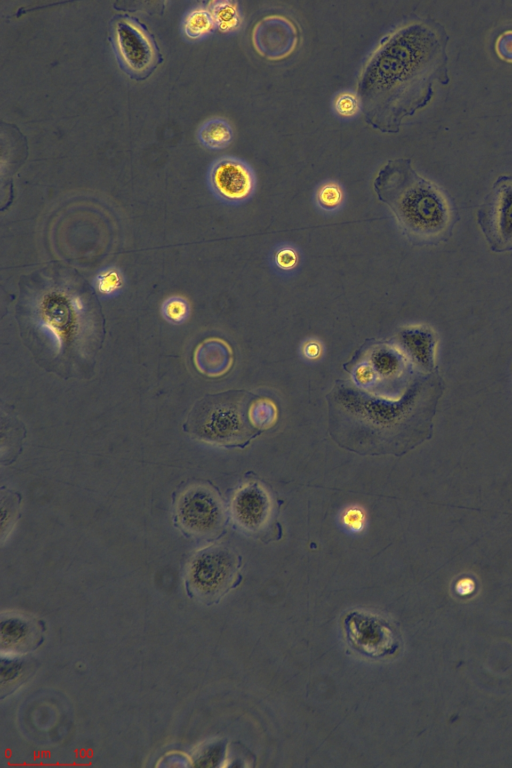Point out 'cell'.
I'll use <instances>...</instances> for the list:
<instances>
[{
    "label": "cell",
    "instance_id": "obj_24",
    "mask_svg": "<svg viewBox=\"0 0 512 768\" xmlns=\"http://www.w3.org/2000/svg\"><path fill=\"white\" fill-rule=\"evenodd\" d=\"M341 524L349 532L358 533L365 527L364 511L358 506H350L341 514Z\"/></svg>",
    "mask_w": 512,
    "mask_h": 768
},
{
    "label": "cell",
    "instance_id": "obj_3",
    "mask_svg": "<svg viewBox=\"0 0 512 768\" xmlns=\"http://www.w3.org/2000/svg\"><path fill=\"white\" fill-rule=\"evenodd\" d=\"M88 295L66 282H50L33 293L27 318L55 359H84L98 341V317Z\"/></svg>",
    "mask_w": 512,
    "mask_h": 768
},
{
    "label": "cell",
    "instance_id": "obj_8",
    "mask_svg": "<svg viewBox=\"0 0 512 768\" xmlns=\"http://www.w3.org/2000/svg\"><path fill=\"white\" fill-rule=\"evenodd\" d=\"M177 518L186 531L196 536L215 534L223 525L224 510L216 494L206 487L188 489L177 504Z\"/></svg>",
    "mask_w": 512,
    "mask_h": 768
},
{
    "label": "cell",
    "instance_id": "obj_13",
    "mask_svg": "<svg viewBox=\"0 0 512 768\" xmlns=\"http://www.w3.org/2000/svg\"><path fill=\"white\" fill-rule=\"evenodd\" d=\"M195 362L198 369L209 376L226 373L233 362V353L229 344L220 338H208L195 350Z\"/></svg>",
    "mask_w": 512,
    "mask_h": 768
},
{
    "label": "cell",
    "instance_id": "obj_18",
    "mask_svg": "<svg viewBox=\"0 0 512 768\" xmlns=\"http://www.w3.org/2000/svg\"><path fill=\"white\" fill-rule=\"evenodd\" d=\"M93 287L103 298L118 296L124 288V277L120 269L114 266L100 270L93 279Z\"/></svg>",
    "mask_w": 512,
    "mask_h": 768
},
{
    "label": "cell",
    "instance_id": "obj_1",
    "mask_svg": "<svg viewBox=\"0 0 512 768\" xmlns=\"http://www.w3.org/2000/svg\"><path fill=\"white\" fill-rule=\"evenodd\" d=\"M448 42L445 28L433 20L411 22L382 39L358 85L369 125L398 132L403 119L431 102L434 84L450 81Z\"/></svg>",
    "mask_w": 512,
    "mask_h": 768
},
{
    "label": "cell",
    "instance_id": "obj_12",
    "mask_svg": "<svg viewBox=\"0 0 512 768\" xmlns=\"http://www.w3.org/2000/svg\"><path fill=\"white\" fill-rule=\"evenodd\" d=\"M272 509L269 492L256 481L241 486L231 502L234 521L240 528L251 533L259 532L268 525Z\"/></svg>",
    "mask_w": 512,
    "mask_h": 768
},
{
    "label": "cell",
    "instance_id": "obj_6",
    "mask_svg": "<svg viewBox=\"0 0 512 768\" xmlns=\"http://www.w3.org/2000/svg\"><path fill=\"white\" fill-rule=\"evenodd\" d=\"M342 626L349 645L365 657L383 659L400 649L397 629L381 616L353 610L344 616Z\"/></svg>",
    "mask_w": 512,
    "mask_h": 768
},
{
    "label": "cell",
    "instance_id": "obj_14",
    "mask_svg": "<svg viewBox=\"0 0 512 768\" xmlns=\"http://www.w3.org/2000/svg\"><path fill=\"white\" fill-rule=\"evenodd\" d=\"M36 626L26 617L3 616L1 619V647L8 654L29 649L37 639Z\"/></svg>",
    "mask_w": 512,
    "mask_h": 768
},
{
    "label": "cell",
    "instance_id": "obj_25",
    "mask_svg": "<svg viewBox=\"0 0 512 768\" xmlns=\"http://www.w3.org/2000/svg\"><path fill=\"white\" fill-rule=\"evenodd\" d=\"M222 748L219 744H213L203 748L194 758L195 766H215L221 758Z\"/></svg>",
    "mask_w": 512,
    "mask_h": 768
},
{
    "label": "cell",
    "instance_id": "obj_5",
    "mask_svg": "<svg viewBox=\"0 0 512 768\" xmlns=\"http://www.w3.org/2000/svg\"><path fill=\"white\" fill-rule=\"evenodd\" d=\"M238 569L234 552L225 546H210L199 551L191 560L187 583L200 599L214 600L233 584Z\"/></svg>",
    "mask_w": 512,
    "mask_h": 768
},
{
    "label": "cell",
    "instance_id": "obj_7",
    "mask_svg": "<svg viewBox=\"0 0 512 768\" xmlns=\"http://www.w3.org/2000/svg\"><path fill=\"white\" fill-rule=\"evenodd\" d=\"M477 223L491 251H512V176L495 180L477 210Z\"/></svg>",
    "mask_w": 512,
    "mask_h": 768
},
{
    "label": "cell",
    "instance_id": "obj_19",
    "mask_svg": "<svg viewBox=\"0 0 512 768\" xmlns=\"http://www.w3.org/2000/svg\"><path fill=\"white\" fill-rule=\"evenodd\" d=\"M248 414L252 425L260 430L274 424L277 418V409L270 399H258L250 405Z\"/></svg>",
    "mask_w": 512,
    "mask_h": 768
},
{
    "label": "cell",
    "instance_id": "obj_16",
    "mask_svg": "<svg viewBox=\"0 0 512 768\" xmlns=\"http://www.w3.org/2000/svg\"><path fill=\"white\" fill-rule=\"evenodd\" d=\"M200 142L207 148L219 150L227 147L233 139L231 125L222 118L206 121L198 130Z\"/></svg>",
    "mask_w": 512,
    "mask_h": 768
},
{
    "label": "cell",
    "instance_id": "obj_23",
    "mask_svg": "<svg viewBox=\"0 0 512 768\" xmlns=\"http://www.w3.org/2000/svg\"><path fill=\"white\" fill-rule=\"evenodd\" d=\"M25 671L24 662L8 656L1 659V686L4 689L16 681H18Z\"/></svg>",
    "mask_w": 512,
    "mask_h": 768
},
{
    "label": "cell",
    "instance_id": "obj_20",
    "mask_svg": "<svg viewBox=\"0 0 512 768\" xmlns=\"http://www.w3.org/2000/svg\"><path fill=\"white\" fill-rule=\"evenodd\" d=\"M316 202L325 211L338 210L344 200L342 186L336 181H326L320 184L316 190Z\"/></svg>",
    "mask_w": 512,
    "mask_h": 768
},
{
    "label": "cell",
    "instance_id": "obj_27",
    "mask_svg": "<svg viewBox=\"0 0 512 768\" xmlns=\"http://www.w3.org/2000/svg\"><path fill=\"white\" fill-rule=\"evenodd\" d=\"M496 49L500 57L512 61V31H508L499 37Z\"/></svg>",
    "mask_w": 512,
    "mask_h": 768
},
{
    "label": "cell",
    "instance_id": "obj_26",
    "mask_svg": "<svg viewBox=\"0 0 512 768\" xmlns=\"http://www.w3.org/2000/svg\"><path fill=\"white\" fill-rule=\"evenodd\" d=\"M275 263L282 269L289 271L298 263V254L292 247H282L275 254Z\"/></svg>",
    "mask_w": 512,
    "mask_h": 768
},
{
    "label": "cell",
    "instance_id": "obj_21",
    "mask_svg": "<svg viewBox=\"0 0 512 768\" xmlns=\"http://www.w3.org/2000/svg\"><path fill=\"white\" fill-rule=\"evenodd\" d=\"M161 313L166 321L179 325L184 323L190 314V305L186 298L171 296L161 306Z\"/></svg>",
    "mask_w": 512,
    "mask_h": 768
},
{
    "label": "cell",
    "instance_id": "obj_22",
    "mask_svg": "<svg viewBox=\"0 0 512 768\" xmlns=\"http://www.w3.org/2000/svg\"><path fill=\"white\" fill-rule=\"evenodd\" d=\"M361 108L359 96L351 91L337 94L333 99L334 112L341 118L356 116Z\"/></svg>",
    "mask_w": 512,
    "mask_h": 768
},
{
    "label": "cell",
    "instance_id": "obj_10",
    "mask_svg": "<svg viewBox=\"0 0 512 768\" xmlns=\"http://www.w3.org/2000/svg\"><path fill=\"white\" fill-rule=\"evenodd\" d=\"M252 43L259 55L277 61L290 56L299 43V30L290 18L268 15L260 19L252 31Z\"/></svg>",
    "mask_w": 512,
    "mask_h": 768
},
{
    "label": "cell",
    "instance_id": "obj_11",
    "mask_svg": "<svg viewBox=\"0 0 512 768\" xmlns=\"http://www.w3.org/2000/svg\"><path fill=\"white\" fill-rule=\"evenodd\" d=\"M114 42L122 64L135 75L149 73L156 60L153 42L143 29L128 19L114 25Z\"/></svg>",
    "mask_w": 512,
    "mask_h": 768
},
{
    "label": "cell",
    "instance_id": "obj_28",
    "mask_svg": "<svg viewBox=\"0 0 512 768\" xmlns=\"http://www.w3.org/2000/svg\"><path fill=\"white\" fill-rule=\"evenodd\" d=\"M302 354L310 360L318 359L322 354L321 343L315 339H309L302 345Z\"/></svg>",
    "mask_w": 512,
    "mask_h": 768
},
{
    "label": "cell",
    "instance_id": "obj_4",
    "mask_svg": "<svg viewBox=\"0 0 512 768\" xmlns=\"http://www.w3.org/2000/svg\"><path fill=\"white\" fill-rule=\"evenodd\" d=\"M192 437L223 447H245L259 433L236 392L206 395L195 403L183 425Z\"/></svg>",
    "mask_w": 512,
    "mask_h": 768
},
{
    "label": "cell",
    "instance_id": "obj_9",
    "mask_svg": "<svg viewBox=\"0 0 512 768\" xmlns=\"http://www.w3.org/2000/svg\"><path fill=\"white\" fill-rule=\"evenodd\" d=\"M208 183L213 194L228 204L246 202L254 193L256 176L244 160L224 156L215 160L208 173Z\"/></svg>",
    "mask_w": 512,
    "mask_h": 768
},
{
    "label": "cell",
    "instance_id": "obj_2",
    "mask_svg": "<svg viewBox=\"0 0 512 768\" xmlns=\"http://www.w3.org/2000/svg\"><path fill=\"white\" fill-rule=\"evenodd\" d=\"M373 189L410 241L436 245L452 235L459 220L454 201L441 187L418 174L411 159L387 161L379 169Z\"/></svg>",
    "mask_w": 512,
    "mask_h": 768
},
{
    "label": "cell",
    "instance_id": "obj_17",
    "mask_svg": "<svg viewBox=\"0 0 512 768\" xmlns=\"http://www.w3.org/2000/svg\"><path fill=\"white\" fill-rule=\"evenodd\" d=\"M215 28L212 15L208 8L196 7L184 17L183 32L191 40H197L209 35Z\"/></svg>",
    "mask_w": 512,
    "mask_h": 768
},
{
    "label": "cell",
    "instance_id": "obj_15",
    "mask_svg": "<svg viewBox=\"0 0 512 768\" xmlns=\"http://www.w3.org/2000/svg\"><path fill=\"white\" fill-rule=\"evenodd\" d=\"M215 28L222 33L237 32L243 23L238 3L230 0L212 1L208 5Z\"/></svg>",
    "mask_w": 512,
    "mask_h": 768
},
{
    "label": "cell",
    "instance_id": "obj_29",
    "mask_svg": "<svg viewBox=\"0 0 512 768\" xmlns=\"http://www.w3.org/2000/svg\"><path fill=\"white\" fill-rule=\"evenodd\" d=\"M475 589V582L470 577L458 579L455 585V591L461 596L470 595Z\"/></svg>",
    "mask_w": 512,
    "mask_h": 768
}]
</instances>
